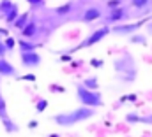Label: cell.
Instances as JSON below:
<instances>
[{
  "mask_svg": "<svg viewBox=\"0 0 152 137\" xmlns=\"http://www.w3.org/2000/svg\"><path fill=\"white\" fill-rule=\"evenodd\" d=\"M20 62L25 68H37L42 63V58L37 51H20Z\"/></svg>",
  "mask_w": 152,
  "mask_h": 137,
  "instance_id": "obj_8",
  "label": "cell"
},
{
  "mask_svg": "<svg viewBox=\"0 0 152 137\" xmlns=\"http://www.w3.org/2000/svg\"><path fill=\"white\" fill-rule=\"evenodd\" d=\"M46 107H48V99H37L36 104H34V109H36L37 112H44Z\"/></svg>",
  "mask_w": 152,
  "mask_h": 137,
  "instance_id": "obj_20",
  "label": "cell"
},
{
  "mask_svg": "<svg viewBox=\"0 0 152 137\" xmlns=\"http://www.w3.org/2000/svg\"><path fill=\"white\" fill-rule=\"evenodd\" d=\"M73 7H75V2H67V4H64V5H58V7L55 9V14H57V16H67V14L73 11Z\"/></svg>",
  "mask_w": 152,
  "mask_h": 137,
  "instance_id": "obj_16",
  "label": "cell"
},
{
  "mask_svg": "<svg viewBox=\"0 0 152 137\" xmlns=\"http://www.w3.org/2000/svg\"><path fill=\"white\" fill-rule=\"evenodd\" d=\"M46 137H60L58 134H50V136H46Z\"/></svg>",
  "mask_w": 152,
  "mask_h": 137,
  "instance_id": "obj_32",
  "label": "cell"
},
{
  "mask_svg": "<svg viewBox=\"0 0 152 137\" xmlns=\"http://www.w3.org/2000/svg\"><path fill=\"white\" fill-rule=\"evenodd\" d=\"M28 18H30V14H28V12H23V14H20V16H18V18L12 21V25H11V27H12L14 30H21V28L27 25Z\"/></svg>",
  "mask_w": 152,
  "mask_h": 137,
  "instance_id": "obj_14",
  "label": "cell"
},
{
  "mask_svg": "<svg viewBox=\"0 0 152 137\" xmlns=\"http://www.w3.org/2000/svg\"><path fill=\"white\" fill-rule=\"evenodd\" d=\"M5 53H7V49H5L4 40H2V35H0V58H5Z\"/></svg>",
  "mask_w": 152,
  "mask_h": 137,
  "instance_id": "obj_27",
  "label": "cell"
},
{
  "mask_svg": "<svg viewBox=\"0 0 152 137\" xmlns=\"http://www.w3.org/2000/svg\"><path fill=\"white\" fill-rule=\"evenodd\" d=\"M106 5H108V9H112V7H118V5H122V0H108Z\"/></svg>",
  "mask_w": 152,
  "mask_h": 137,
  "instance_id": "obj_26",
  "label": "cell"
},
{
  "mask_svg": "<svg viewBox=\"0 0 152 137\" xmlns=\"http://www.w3.org/2000/svg\"><path fill=\"white\" fill-rule=\"evenodd\" d=\"M14 2L12 0H0V12L2 14H5L9 9H11V5H12Z\"/></svg>",
  "mask_w": 152,
  "mask_h": 137,
  "instance_id": "obj_23",
  "label": "cell"
},
{
  "mask_svg": "<svg viewBox=\"0 0 152 137\" xmlns=\"http://www.w3.org/2000/svg\"><path fill=\"white\" fill-rule=\"evenodd\" d=\"M16 74H18L16 67L7 58H0V77H14Z\"/></svg>",
  "mask_w": 152,
  "mask_h": 137,
  "instance_id": "obj_11",
  "label": "cell"
},
{
  "mask_svg": "<svg viewBox=\"0 0 152 137\" xmlns=\"http://www.w3.org/2000/svg\"><path fill=\"white\" fill-rule=\"evenodd\" d=\"M90 67H94V68H101L103 65H104V62L103 60H99V58H90Z\"/></svg>",
  "mask_w": 152,
  "mask_h": 137,
  "instance_id": "obj_24",
  "label": "cell"
},
{
  "mask_svg": "<svg viewBox=\"0 0 152 137\" xmlns=\"http://www.w3.org/2000/svg\"><path fill=\"white\" fill-rule=\"evenodd\" d=\"M96 116V109H90V107H75L71 111H64V112H57L53 116V121L55 125L58 127H64V128H69V127H75L78 123H83L90 118Z\"/></svg>",
  "mask_w": 152,
  "mask_h": 137,
  "instance_id": "obj_2",
  "label": "cell"
},
{
  "mask_svg": "<svg viewBox=\"0 0 152 137\" xmlns=\"http://www.w3.org/2000/svg\"><path fill=\"white\" fill-rule=\"evenodd\" d=\"M127 40L131 44H142V46H147V35H142V34H133L127 37Z\"/></svg>",
  "mask_w": 152,
  "mask_h": 137,
  "instance_id": "obj_17",
  "label": "cell"
},
{
  "mask_svg": "<svg viewBox=\"0 0 152 137\" xmlns=\"http://www.w3.org/2000/svg\"><path fill=\"white\" fill-rule=\"evenodd\" d=\"M75 90H76V99H78L80 105H83V107L97 109L104 104L99 90H87L81 83H75Z\"/></svg>",
  "mask_w": 152,
  "mask_h": 137,
  "instance_id": "obj_3",
  "label": "cell"
},
{
  "mask_svg": "<svg viewBox=\"0 0 152 137\" xmlns=\"http://www.w3.org/2000/svg\"><path fill=\"white\" fill-rule=\"evenodd\" d=\"M81 84H83L87 90H99V81H97L96 76H88V77H85V79L81 81Z\"/></svg>",
  "mask_w": 152,
  "mask_h": 137,
  "instance_id": "obj_15",
  "label": "cell"
},
{
  "mask_svg": "<svg viewBox=\"0 0 152 137\" xmlns=\"http://www.w3.org/2000/svg\"><path fill=\"white\" fill-rule=\"evenodd\" d=\"M37 125H39L37 120H30V121H28V128H36Z\"/></svg>",
  "mask_w": 152,
  "mask_h": 137,
  "instance_id": "obj_29",
  "label": "cell"
},
{
  "mask_svg": "<svg viewBox=\"0 0 152 137\" xmlns=\"http://www.w3.org/2000/svg\"><path fill=\"white\" fill-rule=\"evenodd\" d=\"M124 100H136V95H127V97H124Z\"/></svg>",
  "mask_w": 152,
  "mask_h": 137,
  "instance_id": "obj_30",
  "label": "cell"
},
{
  "mask_svg": "<svg viewBox=\"0 0 152 137\" xmlns=\"http://www.w3.org/2000/svg\"><path fill=\"white\" fill-rule=\"evenodd\" d=\"M0 121H2V127L5 128L7 134H16L20 130L18 123H14L12 118L9 116V112H7V102H5V99L2 95H0Z\"/></svg>",
  "mask_w": 152,
  "mask_h": 137,
  "instance_id": "obj_6",
  "label": "cell"
},
{
  "mask_svg": "<svg viewBox=\"0 0 152 137\" xmlns=\"http://www.w3.org/2000/svg\"><path fill=\"white\" fill-rule=\"evenodd\" d=\"M20 32H21V39H27V40H34L36 42V39L41 34V25H39L37 18H28L27 25Z\"/></svg>",
  "mask_w": 152,
  "mask_h": 137,
  "instance_id": "obj_9",
  "label": "cell"
},
{
  "mask_svg": "<svg viewBox=\"0 0 152 137\" xmlns=\"http://www.w3.org/2000/svg\"><path fill=\"white\" fill-rule=\"evenodd\" d=\"M140 123H145V125H151V127H152V112H151V114L142 116V121H140Z\"/></svg>",
  "mask_w": 152,
  "mask_h": 137,
  "instance_id": "obj_25",
  "label": "cell"
},
{
  "mask_svg": "<svg viewBox=\"0 0 152 137\" xmlns=\"http://www.w3.org/2000/svg\"><path fill=\"white\" fill-rule=\"evenodd\" d=\"M151 4V0H131V7L134 9H143Z\"/></svg>",
  "mask_w": 152,
  "mask_h": 137,
  "instance_id": "obj_21",
  "label": "cell"
},
{
  "mask_svg": "<svg viewBox=\"0 0 152 137\" xmlns=\"http://www.w3.org/2000/svg\"><path fill=\"white\" fill-rule=\"evenodd\" d=\"M18 16H20V7H18V4H12V5H11V9L4 14V19H5V23H7V25H12V21H14Z\"/></svg>",
  "mask_w": 152,
  "mask_h": 137,
  "instance_id": "obj_13",
  "label": "cell"
},
{
  "mask_svg": "<svg viewBox=\"0 0 152 137\" xmlns=\"http://www.w3.org/2000/svg\"><path fill=\"white\" fill-rule=\"evenodd\" d=\"M126 121L127 123H131V125H136V123H140L142 121V114H138V112H127L126 114Z\"/></svg>",
  "mask_w": 152,
  "mask_h": 137,
  "instance_id": "obj_18",
  "label": "cell"
},
{
  "mask_svg": "<svg viewBox=\"0 0 152 137\" xmlns=\"http://www.w3.org/2000/svg\"><path fill=\"white\" fill-rule=\"evenodd\" d=\"M4 40V46H5V49H7V53H12L14 51V48H16V40L11 37V35H7L5 39H2Z\"/></svg>",
  "mask_w": 152,
  "mask_h": 137,
  "instance_id": "obj_19",
  "label": "cell"
},
{
  "mask_svg": "<svg viewBox=\"0 0 152 137\" xmlns=\"http://www.w3.org/2000/svg\"><path fill=\"white\" fill-rule=\"evenodd\" d=\"M0 95H2V77H0Z\"/></svg>",
  "mask_w": 152,
  "mask_h": 137,
  "instance_id": "obj_33",
  "label": "cell"
},
{
  "mask_svg": "<svg viewBox=\"0 0 152 137\" xmlns=\"http://www.w3.org/2000/svg\"><path fill=\"white\" fill-rule=\"evenodd\" d=\"M145 21H136V23H118V25H113L110 27V34L120 35V37H129V35L136 34L142 27H143Z\"/></svg>",
  "mask_w": 152,
  "mask_h": 137,
  "instance_id": "obj_7",
  "label": "cell"
},
{
  "mask_svg": "<svg viewBox=\"0 0 152 137\" xmlns=\"http://www.w3.org/2000/svg\"><path fill=\"white\" fill-rule=\"evenodd\" d=\"M16 46L20 48V51H37L39 44L37 42H34V40H27V39H18V42H16Z\"/></svg>",
  "mask_w": 152,
  "mask_h": 137,
  "instance_id": "obj_12",
  "label": "cell"
},
{
  "mask_svg": "<svg viewBox=\"0 0 152 137\" xmlns=\"http://www.w3.org/2000/svg\"><path fill=\"white\" fill-rule=\"evenodd\" d=\"M127 18H129V11H127V7L118 5V7H112V9H108V14L103 18V23H104V27L118 25V23H122V21L127 19Z\"/></svg>",
  "mask_w": 152,
  "mask_h": 137,
  "instance_id": "obj_5",
  "label": "cell"
},
{
  "mask_svg": "<svg viewBox=\"0 0 152 137\" xmlns=\"http://www.w3.org/2000/svg\"><path fill=\"white\" fill-rule=\"evenodd\" d=\"M101 18H103V9L99 5H88V7L83 9V14H81L80 19L83 23H94V21H97Z\"/></svg>",
  "mask_w": 152,
  "mask_h": 137,
  "instance_id": "obj_10",
  "label": "cell"
},
{
  "mask_svg": "<svg viewBox=\"0 0 152 137\" xmlns=\"http://www.w3.org/2000/svg\"><path fill=\"white\" fill-rule=\"evenodd\" d=\"M20 79L21 81H36V76L34 74H27V76H21Z\"/></svg>",
  "mask_w": 152,
  "mask_h": 137,
  "instance_id": "obj_28",
  "label": "cell"
},
{
  "mask_svg": "<svg viewBox=\"0 0 152 137\" xmlns=\"http://www.w3.org/2000/svg\"><path fill=\"white\" fill-rule=\"evenodd\" d=\"M27 2H28V5H30L32 11H37V9L44 7V0H27Z\"/></svg>",
  "mask_w": 152,
  "mask_h": 137,
  "instance_id": "obj_22",
  "label": "cell"
},
{
  "mask_svg": "<svg viewBox=\"0 0 152 137\" xmlns=\"http://www.w3.org/2000/svg\"><path fill=\"white\" fill-rule=\"evenodd\" d=\"M147 32L152 35V23H149V25H147Z\"/></svg>",
  "mask_w": 152,
  "mask_h": 137,
  "instance_id": "obj_31",
  "label": "cell"
},
{
  "mask_svg": "<svg viewBox=\"0 0 152 137\" xmlns=\"http://www.w3.org/2000/svg\"><path fill=\"white\" fill-rule=\"evenodd\" d=\"M110 35V27H101V28H96L92 34H88L87 37H83V40L75 46L73 49H69L67 53H75V51H80V49H87V48H92V46H96L97 42H101L104 37H108Z\"/></svg>",
  "mask_w": 152,
  "mask_h": 137,
  "instance_id": "obj_4",
  "label": "cell"
},
{
  "mask_svg": "<svg viewBox=\"0 0 152 137\" xmlns=\"http://www.w3.org/2000/svg\"><path fill=\"white\" fill-rule=\"evenodd\" d=\"M113 70L117 74V81L122 84H133L138 77V63L136 58L129 53L124 51L113 60Z\"/></svg>",
  "mask_w": 152,
  "mask_h": 137,
  "instance_id": "obj_1",
  "label": "cell"
}]
</instances>
